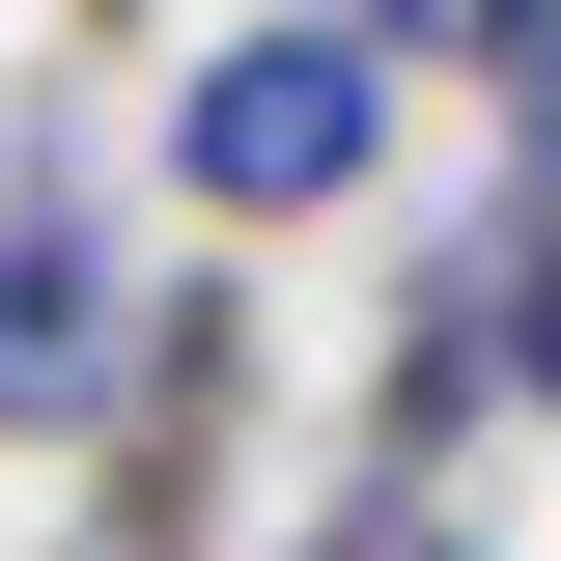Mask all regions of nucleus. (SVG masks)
I'll return each mask as SVG.
<instances>
[{
	"instance_id": "1",
	"label": "nucleus",
	"mask_w": 561,
	"mask_h": 561,
	"mask_svg": "<svg viewBox=\"0 0 561 561\" xmlns=\"http://www.w3.org/2000/svg\"><path fill=\"white\" fill-rule=\"evenodd\" d=\"M421 84L365 57V28H309V0H253V28H197V57L140 84V169L197 197V253H280V225H365L393 197Z\"/></svg>"
},
{
	"instance_id": "2",
	"label": "nucleus",
	"mask_w": 561,
	"mask_h": 561,
	"mask_svg": "<svg viewBox=\"0 0 561 561\" xmlns=\"http://www.w3.org/2000/svg\"><path fill=\"white\" fill-rule=\"evenodd\" d=\"M253 421H280V309H253V253H169V280H140L113 421H84L57 561H253Z\"/></svg>"
},
{
	"instance_id": "3",
	"label": "nucleus",
	"mask_w": 561,
	"mask_h": 561,
	"mask_svg": "<svg viewBox=\"0 0 561 561\" xmlns=\"http://www.w3.org/2000/svg\"><path fill=\"white\" fill-rule=\"evenodd\" d=\"M113 365H140V225H113V169L28 113V197H0V449H57V478H84Z\"/></svg>"
},
{
	"instance_id": "4",
	"label": "nucleus",
	"mask_w": 561,
	"mask_h": 561,
	"mask_svg": "<svg viewBox=\"0 0 561 561\" xmlns=\"http://www.w3.org/2000/svg\"><path fill=\"white\" fill-rule=\"evenodd\" d=\"M449 449H505V365H478V280L421 253V280H393V337H365V393H337V478H365V505H421Z\"/></svg>"
},
{
	"instance_id": "5",
	"label": "nucleus",
	"mask_w": 561,
	"mask_h": 561,
	"mask_svg": "<svg viewBox=\"0 0 561 561\" xmlns=\"http://www.w3.org/2000/svg\"><path fill=\"white\" fill-rule=\"evenodd\" d=\"M449 280H478V365H505V421H561V169H505V197L449 225Z\"/></svg>"
},
{
	"instance_id": "6",
	"label": "nucleus",
	"mask_w": 561,
	"mask_h": 561,
	"mask_svg": "<svg viewBox=\"0 0 561 561\" xmlns=\"http://www.w3.org/2000/svg\"><path fill=\"white\" fill-rule=\"evenodd\" d=\"M309 28H365V57H393V84H478L505 28H534V0H309Z\"/></svg>"
}]
</instances>
